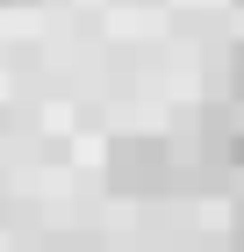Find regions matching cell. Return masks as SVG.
<instances>
[{"mask_svg":"<svg viewBox=\"0 0 244 252\" xmlns=\"http://www.w3.org/2000/svg\"><path fill=\"white\" fill-rule=\"evenodd\" d=\"M101 173H108V194L144 202V194H165V188H172L180 152H172V137H158V130H122V137H108Z\"/></svg>","mask_w":244,"mask_h":252,"instance_id":"6da1fadb","label":"cell"},{"mask_svg":"<svg viewBox=\"0 0 244 252\" xmlns=\"http://www.w3.org/2000/svg\"><path fill=\"white\" fill-rule=\"evenodd\" d=\"M223 94H230V108H244V36L223 51Z\"/></svg>","mask_w":244,"mask_h":252,"instance_id":"7a4b0ae2","label":"cell"},{"mask_svg":"<svg viewBox=\"0 0 244 252\" xmlns=\"http://www.w3.org/2000/svg\"><path fill=\"white\" fill-rule=\"evenodd\" d=\"M216 166H223V173H237V180H244V123H237V130L223 137V144H216Z\"/></svg>","mask_w":244,"mask_h":252,"instance_id":"3957f363","label":"cell"},{"mask_svg":"<svg viewBox=\"0 0 244 252\" xmlns=\"http://www.w3.org/2000/svg\"><path fill=\"white\" fill-rule=\"evenodd\" d=\"M237 7H244V0H237Z\"/></svg>","mask_w":244,"mask_h":252,"instance_id":"277c9868","label":"cell"}]
</instances>
